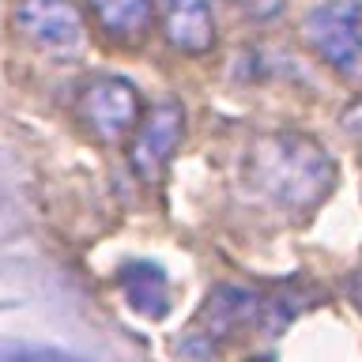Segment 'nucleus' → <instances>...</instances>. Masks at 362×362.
<instances>
[{
	"label": "nucleus",
	"mask_w": 362,
	"mask_h": 362,
	"mask_svg": "<svg viewBox=\"0 0 362 362\" xmlns=\"http://www.w3.org/2000/svg\"><path fill=\"white\" fill-rule=\"evenodd\" d=\"M249 185L291 211L317 208L336 185V163L325 147L298 132H272L253 144L245 158Z\"/></svg>",
	"instance_id": "nucleus-1"
},
{
	"label": "nucleus",
	"mask_w": 362,
	"mask_h": 362,
	"mask_svg": "<svg viewBox=\"0 0 362 362\" xmlns=\"http://www.w3.org/2000/svg\"><path fill=\"white\" fill-rule=\"evenodd\" d=\"M305 38L321 61L362 79V0H328L305 16Z\"/></svg>",
	"instance_id": "nucleus-2"
},
{
	"label": "nucleus",
	"mask_w": 362,
	"mask_h": 362,
	"mask_svg": "<svg viewBox=\"0 0 362 362\" xmlns=\"http://www.w3.org/2000/svg\"><path fill=\"white\" fill-rule=\"evenodd\" d=\"M79 113H83V121L90 124V132H98L102 140H121V136L140 129L144 102H140V95H136V87L129 79L98 76L83 87Z\"/></svg>",
	"instance_id": "nucleus-3"
},
{
	"label": "nucleus",
	"mask_w": 362,
	"mask_h": 362,
	"mask_svg": "<svg viewBox=\"0 0 362 362\" xmlns=\"http://www.w3.org/2000/svg\"><path fill=\"white\" fill-rule=\"evenodd\" d=\"M185 140V110L177 102H158L151 113L140 121V129L132 136L129 147V163L144 181H155L166 170V163L174 158V151Z\"/></svg>",
	"instance_id": "nucleus-4"
},
{
	"label": "nucleus",
	"mask_w": 362,
	"mask_h": 362,
	"mask_svg": "<svg viewBox=\"0 0 362 362\" xmlns=\"http://www.w3.org/2000/svg\"><path fill=\"white\" fill-rule=\"evenodd\" d=\"M16 30L42 49H76L83 42V16L72 0H19Z\"/></svg>",
	"instance_id": "nucleus-5"
},
{
	"label": "nucleus",
	"mask_w": 362,
	"mask_h": 362,
	"mask_svg": "<svg viewBox=\"0 0 362 362\" xmlns=\"http://www.w3.org/2000/svg\"><path fill=\"white\" fill-rule=\"evenodd\" d=\"M163 34L181 53H208L215 45V16L211 0H166L163 4Z\"/></svg>",
	"instance_id": "nucleus-6"
},
{
	"label": "nucleus",
	"mask_w": 362,
	"mask_h": 362,
	"mask_svg": "<svg viewBox=\"0 0 362 362\" xmlns=\"http://www.w3.org/2000/svg\"><path fill=\"white\" fill-rule=\"evenodd\" d=\"M121 291H124L132 310L151 317V321L170 313V279L158 264H147V260L124 264L121 268Z\"/></svg>",
	"instance_id": "nucleus-7"
},
{
	"label": "nucleus",
	"mask_w": 362,
	"mask_h": 362,
	"mask_svg": "<svg viewBox=\"0 0 362 362\" xmlns=\"http://www.w3.org/2000/svg\"><path fill=\"white\" fill-rule=\"evenodd\" d=\"M90 11H95L98 27L106 30L110 38L132 42L151 27L155 0H90Z\"/></svg>",
	"instance_id": "nucleus-8"
},
{
	"label": "nucleus",
	"mask_w": 362,
	"mask_h": 362,
	"mask_svg": "<svg viewBox=\"0 0 362 362\" xmlns=\"http://www.w3.org/2000/svg\"><path fill=\"white\" fill-rule=\"evenodd\" d=\"M16 362H87V358L68 355V351H57V347H34V351L16 355Z\"/></svg>",
	"instance_id": "nucleus-9"
},
{
	"label": "nucleus",
	"mask_w": 362,
	"mask_h": 362,
	"mask_svg": "<svg viewBox=\"0 0 362 362\" xmlns=\"http://www.w3.org/2000/svg\"><path fill=\"white\" fill-rule=\"evenodd\" d=\"M351 298H355V305L362 310V272H355V276H351Z\"/></svg>",
	"instance_id": "nucleus-10"
}]
</instances>
